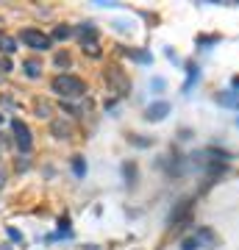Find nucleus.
<instances>
[{"label": "nucleus", "mask_w": 239, "mask_h": 250, "mask_svg": "<svg viewBox=\"0 0 239 250\" xmlns=\"http://www.w3.org/2000/svg\"><path fill=\"white\" fill-rule=\"evenodd\" d=\"M3 181H6V175H3V172H0V187H3Z\"/></svg>", "instance_id": "nucleus-21"}, {"label": "nucleus", "mask_w": 239, "mask_h": 250, "mask_svg": "<svg viewBox=\"0 0 239 250\" xmlns=\"http://www.w3.org/2000/svg\"><path fill=\"white\" fill-rule=\"evenodd\" d=\"M22 70H25L31 78H39V62H25L22 64Z\"/></svg>", "instance_id": "nucleus-13"}, {"label": "nucleus", "mask_w": 239, "mask_h": 250, "mask_svg": "<svg viewBox=\"0 0 239 250\" xmlns=\"http://www.w3.org/2000/svg\"><path fill=\"white\" fill-rule=\"evenodd\" d=\"M181 250H197V239H186L184 245H181Z\"/></svg>", "instance_id": "nucleus-17"}, {"label": "nucleus", "mask_w": 239, "mask_h": 250, "mask_svg": "<svg viewBox=\"0 0 239 250\" xmlns=\"http://www.w3.org/2000/svg\"><path fill=\"white\" fill-rule=\"evenodd\" d=\"M53 64H56V67H70L72 59H70V53H67V50H59V53L53 56Z\"/></svg>", "instance_id": "nucleus-11"}, {"label": "nucleus", "mask_w": 239, "mask_h": 250, "mask_svg": "<svg viewBox=\"0 0 239 250\" xmlns=\"http://www.w3.org/2000/svg\"><path fill=\"white\" fill-rule=\"evenodd\" d=\"M84 53L92 56V59H100V47H98V42H89V45H84Z\"/></svg>", "instance_id": "nucleus-15"}, {"label": "nucleus", "mask_w": 239, "mask_h": 250, "mask_svg": "<svg viewBox=\"0 0 239 250\" xmlns=\"http://www.w3.org/2000/svg\"><path fill=\"white\" fill-rule=\"evenodd\" d=\"M6 231H9V236H11V239H14V242H20V239H22V236H20V231H17V228H6Z\"/></svg>", "instance_id": "nucleus-18"}, {"label": "nucleus", "mask_w": 239, "mask_h": 250, "mask_svg": "<svg viewBox=\"0 0 239 250\" xmlns=\"http://www.w3.org/2000/svg\"><path fill=\"white\" fill-rule=\"evenodd\" d=\"M36 111H39V117H47L50 114V106H44V100H36Z\"/></svg>", "instance_id": "nucleus-16"}, {"label": "nucleus", "mask_w": 239, "mask_h": 250, "mask_svg": "<svg viewBox=\"0 0 239 250\" xmlns=\"http://www.w3.org/2000/svg\"><path fill=\"white\" fill-rule=\"evenodd\" d=\"M220 103H222V106H237L239 108V95L234 89H228L225 95H220Z\"/></svg>", "instance_id": "nucleus-9"}, {"label": "nucleus", "mask_w": 239, "mask_h": 250, "mask_svg": "<svg viewBox=\"0 0 239 250\" xmlns=\"http://www.w3.org/2000/svg\"><path fill=\"white\" fill-rule=\"evenodd\" d=\"M75 34V31H72V28H67V25H59L53 31V39H67V36H72Z\"/></svg>", "instance_id": "nucleus-14"}, {"label": "nucleus", "mask_w": 239, "mask_h": 250, "mask_svg": "<svg viewBox=\"0 0 239 250\" xmlns=\"http://www.w3.org/2000/svg\"><path fill=\"white\" fill-rule=\"evenodd\" d=\"M11 131H14V142H17V147L22 153L31 150V145H34V139H31V128H28L22 120H11Z\"/></svg>", "instance_id": "nucleus-3"}, {"label": "nucleus", "mask_w": 239, "mask_h": 250, "mask_svg": "<svg viewBox=\"0 0 239 250\" xmlns=\"http://www.w3.org/2000/svg\"><path fill=\"white\" fill-rule=\"evenodd\" d=\"M151 86H153V89H164V81H161V78H153Z\"/></svg>", "instance_id": "nucleus-20"}, {"label": "nucleus", "mask_w": 239, "mask_h": 250, "mask_svg": "<svg viewBox=\"0 0 239 250\" xmlns=\"http://www.w3.org/2000/svg\"><path fill=\"white\" fill-rule=\"evenodd\" d=\"M14 50H17V45H14V39H9V36H0V53L11 56Z\"/></svg>", "instance_id": "nucleus-10"}, {"label": "nucleus", "mask_w": 239, "mask_h": 250, "mask_svg": "<svg viewBox=\"0 0 239 250\" xmlns=\"http://www.w3.org/2000/svg\"><path fill=\"white\" fill-rule=\"evenodd\" d=\"M0 70H3V72L11 70V62H9V59H0Z\"/></svg>", "instance_id": "nucleus-19"}, {"label": "nucleus", "mask_w": 239, "mask_h": 250, "mask_svg": "<svg viewBox=\"0 0 239 250\" xmlns=\"http://www.w3.org/2000/svg\"><path fill=\"white\" fill-rule=\"evenodd\" d=\"M128 56H131L133 62H142V64H151V53H148V50H128Z\"/></svg>", "instance_id": "nucleus-12"}, {"label": "nucleus", "mask_w": 239, "mask_h": 250, "mask_svg": "<svg viewBox=\"0 0 239 250\" xmlns=\"http://www.w3.org/2000/svg\"><path fill=\"white\" fill-rule=\"evenodd\" d=\"M0 123H3V114H0Z\"/></svg>", "instance_id": "nucleus-23"}, {"label": "nucleus", "mask_w": 239, "mask_h": 250, "mask_svg": "<svg viewBox=\"0 0 239 250\" xmlns=\"http://www.w3.org/2000/svg\"><path fill=\"white\" fill-rule=\"evenodd\" d=\"M72 172H75V178H84V172H87V161H84V156H75V159H72Z\"/></svg>", "instance_id": "nucleus-8"}, {"label": "nucleus", "mask_w": 239, "mask_h": 250, "mask_svg": "<svg viewBox=\"0 0 239 250\" xmlns=\"http://www.w3.org/2000/svg\"><path fill=\"white\" fill-rule=\"evenodd\" d=\"M167 114H170V103H167V100H161V103H153V106H148V111H145V120L156 123V120H164Z\"/></svg>", "instance_id": "nucleus-5"}, {"label": "nucleus", "mask_w": 239, "mask_h": 250, "mask_svg": "<svg viewBox=\"0 0 239 250\" xmlns=\"http://www.w3.org/2000/svg\"><path fill=\"white\" fill-rule=\"evenodd\" d=\"M139 170H136V161H123V178H125V187H133Z\"/></svg>", "instance_id": "nucleus-6"}, {"label": "nucleus", "mask_w": 239, "mask_h": 250, "mask_svg": "<svg viewBox=\"0 0 239 250\" xmlns=\"http://www.w3.org/2000/svg\"><path fill=\"white\" fill-rule=\"evenodd\" d=\"M50 89H53L56 95H62V98H81V95L87 92V83L81 78H75V75H70V72H62V75L53 78Z\"/></svg>", "instance_id": "nucleus-1"}, {"label": "nucleus", "mask_w": 239, "mask_h": 250, "mask_svg": "<svg viewBox=\"0 0 239 250\" xmlns=\"http://www.w3.org/2000/svg\"><path fill=\"white\" fill-rule=\"evenodd\" d=\"M50 131H53V136H59V139H67V136H70V123L56 120V123L50 125Z\"/></svg>", "instance_id": "nucleus-7"}, {"label": "nucleus", "mask_w": 239, "mask_h": 250, "mask_svg": "<svg viewBox=\"0 0 239 250\" xmlns=\"http://www.w3.org/2000/svg\"><path fill=\"white\" fill-rule=\"evenodd\" d=\"M20 39H22L25 47H31V50H47V47L53 45V39L47 34H42L39 28H22V31H20Z\"/></svg>", "instance_id": "nucleus-2"}, {"label": "nucleus", "mask_w": 239, "mask_h": 250, "mask_svg": "<svg viewBox=\"0 0 239 250\" xmlns=\"http://www.w3.org/2000/svg\"><path fill=\"white\" fill-rule=\"evenodd\" d=\"M106 78H109V83H111V89H114L117 95H128V92H131V81H128V75H125L120 67H111Z\"/></svg>", "instance_id": "nucleus-4"}, {"label": "nucleus", "mask_w": 239, "mask_h": 250, "mask_svg": "<svg viewBox=\"0 0 239 250\" xmlns=\"http://www.w3.org/2000/svg\"><path fill=\"white\" fill-rule=\"evenodd\" d=\"M234 86H239V78H234Z\"/></svg>", "instance_id": "nucleus-22"}]
</instances>
